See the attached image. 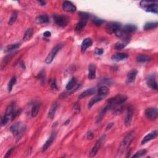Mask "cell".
Here are the masks:
<instances>
[{
    "mask_svg": "<svg viewBox=\"0 0 158 158\" xmlns=\"http://www.w3.org/2000/svg\"><path fill=\"white\" fill-rule=\"evenodd\" d=\"M136 30V27L134 24H127L124 27L119 29L116 32L115 34L116 37L120 38H124L128 37H130V35L135 32Z\"/></svg>",
    "mask_w": 158,
    "mask_h": 158,
    "instance_id": "1",
    "label": "cell"
},
{
    "mask_svg": "<svg viewBox=\"0 0 158 158\" xmlns=\"http://www.w3.org/2000/svg\"><path fill=\"white\" fill-rule=\"evenodd\" d=\"M134 137L135 132L134 131L130 132L129 133L125 136V138L121 142L119 148L118 154H122L128 149V148L130 145L132 141L134 139Z\"/></svg>",
    "mask_w": 158,
    "mask_h": 158,
    "instance_id": "2",
    "label": "cell"
},
{
    "mask_svg": "<svg viewBox=\"0 0 158 158\" xmlns=\"http://www.w3.org/2000/svg\"><path fill=\"white\" fill-rule=\"evenodd\" d=\"M16 111V103L12 102V103L11 104H9V106L7 107L4 116L1 121L2 125H6L10 120H12L13 116Z\"/></svg>",
    "mask_w": 158,
    "mask_h": 158,
    "instance_id": "3",
    "label": "cell"
},
{
    "mask_svg": "<svg viewBox=\"0 0 158 158\" xmlns=\"http://www.w3.org/2000/svg\"><path fill=\"white\" fill-rule=\"evenodd\" d=\"M127 97L124 95H117L113 98H111L108 100L109 108L116 106H119L124 104L126 101Z\"/></svg>",
    "mask_w": 158,
    "mask_h": 158,
    "instance_id": "4",
    "label": "cell"
},
{
    "mask_svg": "<svg viewBox=\"0 0 158 158\" xmlns=\"http://www.w3.org/2000/svg\"><path fill=\"white\" fill-rule=\"evenodd\" d=\"M141 6L145 9L146 12L157 14L158 13V5L156 2L145 1H143L140 3Z\"/></svg>",
    "mask_w": 158,
    "mask_h": 158,
    "instance_id": "5",
    "label": "cell"
},
{
    "mask_svg": "<svg viewBox=\"0 0 158 158\" xmlns=\"http://www.w3.org/2000/svg\"><path fill=\"white\" fill-rule=\"evenodd\" d=\"M63 45L62 43H59L56 45L55 47L52 49V50L51 51V52L48 54L47 57L46 58L45 63L47 64H49L52 63L53 62V59H54L55 56H56L57 53L61 49V48H63Z\"/></svg>",
    "mask_w": 158,
    "mask_h": 158,
    "instance_id": "6",
    "label": "cell"
},
{
    "mask_svg": "<svg viewBox=\"0 0 158 158\" xmlns=\"http://www.w3.org/2000/svg\"><path fill=\"white\" fill-rule=\"evenodd\" d=\"M106 139V135H103L97 141H96L95 145L93 146L92 150H91V151H90V156L91 157H93L95 156L97 154V152L99 151V150L100 149V148L101 147V146L103 145V144L105 142Z\"/></svg>",
    "mask_w": 158,
    "mask_h": 158,
    "instance_id": "7",
    "label": "cell"
},
{
    "mask_svg": "<svg viewBox=\"0 0 158 158\" xmlns=\"http://www.w3.org/2000/svg\"><path fill=\"white\" fill-rule=\"evenodd\" d=\"M121 27V24L118 22H109L106 25L105 31L109 33L112 34L116 33L119 29Z\"/></svg>",
    "mask_w": 158,
    "mask_h": 158,
    "instance_id": "8",
    "label": "cell"
},
{
    "mask_svg": "<svg viewBox=\"0 0 158 158\" xmlns=\"http://www.w3.org/2000/svg\"><path fill=\"white\" fill-rule=\"evenodd\" d=\"M145 116L148 120H155L158 117V110L156 108H147L145 111Z\"/></svg>",
    "mask_w": 158,
    "mask_h": 158,
    "instance_id": "9",
    "label": "cell"
},
{
    "mask_svg": "<svg viewBox=\"0 0 158 158\" xmlns=\"http://www.w3.org/2000/svg\"><path fill=\"white\" fill-rule=\"evenodd\" d=\"M9 130L12 132L13 135L19 136L20 134H23L24 132V127L21 124L17 122V123L14 124L10 127Z\"/></svg>",
    "mask_w": 158,
    "mask_h": 158,
    "instance_id": "10",
    "label": "cell"
},
{
    "mask_svg": "<svg viewBox=\"0 0 158 158\" xmlns=\"http://www.w3.org/2000/svg\"><path fill=\"white\" fill-rule=\"evenodd\" d=\"M54 19L56 24L61 27H65L69 21V17L65 16H54Z\"/></svg>",
    "mask_w": 158,
    "mask_h": 158,
    "instance_id": "11",
    "label": "cell"
},
{
    "mask_svg": "<svg viewBox=\"0 0 158 158\" xmlns=\"http://www.w3.org/2000/svg\"><path fill=\"white\" fill-rule=\"evenodd\" d=\"M134 113V109L133 107L129 106L128 108H127V112H126V115H125V125L127 127H130L131 125L132 119H133Z\"/></svg>",
    "mask_w": 158,
    "mask_h": 158,
    "instance_id": "12",
    "label": "cell"
},
{
    "mask_svg": "<svg viewBox=\"0 0 158 158\" xmlns=\"http://www.w3.org/2000/svg\"><path fill=\"white\" fill-rule=\"evenodd\" d=\"M130 41V37H126L124 38H122V40L119 42H117L115 44L114 48L117 50H121L123 48H124L126 46L128 45Z\"/></svg>",
    "mask_w": 158,
    "mask_h": 158,
    "instance_id": "13",
    "label": "cell"
},
{
    "mask_svg": "<svg viewBox=\"0 0 158 158\" xmlns=\"http://www.w3.org/2000/svg\"><path fill=\"white\" fill-rule=\"evenodd\" d=\"M63 9L64 11L68 13H74L77 10V8L72 2L68 1H65L63 3Z\"/></svg>",
    "mask_w": 158,
    "mask_h": 158,
    "instance_id": "14",
    "label": "cell"
},
{
    "mask_svg": "<svg viewBox=\"0 0 158 158\" xmlns=\"http://www.w3.org/2000/svg\"><path fill=\"white\" fill-rule=\"evenodd\" d=\"M146 83L148 86L151 89L157 90V84L155 79V76L153 75H149L146 79Z\"/></svg>",
    "mask_w": 158,
    "mask_h": 158,
    "instance_id": "15",
    "label": "cell"
},
{
    "mask_svg": "<svg viewBox=\"0 0 158 158\" xmlns=\"http://www.w3.org/2000/svg\"><path fill=\"white\" fill-rule=\"evenodd\" d=\"M137 74H138V71L135 69L130 70V72L127 74V77H126V84H130L134 82Z\"/></svg>",
    "mask_w": 158,
    "mask_h": 158,
    "instance_id": "16",
    "label": "cell"
},
{
    "mask_svg": "<svg viewBox=\"0 0 158 158\" xmlns=\"http://www.w3.org/2000/svg\"><path fill=\"white\" fill-rule=\"evenodd\" d=\"M157 135V130H154V131L151 132V133L146 135L144 137V139H143V140L141 141V145H145V143H148V141L156 139Z\"/></svg>",
    "mask_w": 158,
    "mask_h": 158,
    "instance_id": "17",
    "label": "cell"
},
{
    "mask_svg": "<svg viewBox=\"0 0 158 158\" xmlns=\"http://www.w3.org/2000/svg\"><path fill=\"white\" fill-rule=\"evenodd\" d=\"M105 97H106L105 96L98 93L97 95L95 96L93 98H92L90 100L88 104V108H91L94 104H95L96 103H98V102H100L101 100H103Z\"/></svg>",
    "mask_w": 158,
    "mask_h": 158,
    "instance_id": "18",
    "label": "cell"
},
{
    "mask_svg": "<svg viewBox=\"0 0 158 158\" xmlns=\"http://www.w3.org/2000/svg\"><path fill=\"white\" fill-rule=\"evenodd\" d=\"M55 138H56V134L53 133L52 135H50V136L49 137L47 141H46V142L45 143V144L43 145V146L42 147V152H45L48 149V148L52 145V143H53Z\"/></svg>",
    "mask_w": 158,
    "mask_h": 158,
    "instance_id": "19",
    "label": "cell"
},
{
    "mask_svg": "<svg viewBox=\"0 0 158 158\" xmlns=\"http://www.w3.org/2000/svg\"><path fill=\"white\" fill-rule=\"evenodd\" d=\"M93 45V41L90 38H86L84 41L81 46V52L84 53L88 48L91 47Z\"/></svg>",
    "mask_w": 158,
    "mask_h": 158,
    "instance_id": "20",
    "label": "cell"
},
{
    "mask_svg": "<svg viewBox=\"0 0 158 158\" xmlns=\"http://www.w3.org/2000/svg\"><path fill=\"white\" fill-rule=\"evenodd\" d=\"M95 92H96L95 88H90L89 89H87L86 90L83 91V92L79 96L78 98L79 100H82L86 97H88V96L93 95Z\"/></svg>",
    "mask_w": 158,
    "mask_h": 158,
    "instance_id": "21",
    "label": "cell"
},
{
    "mask_svg": "<svg viewBox=\"0 0 158 158\" xmlns=\"http://www.w3.org/2000/svg\"><path fill=\"white\" fill-rule=\"evenodd\" d=\"M129 58V55L125 53H117L112 56L111 59L116 61V62H119V61L125 60Z\"/></svg>",
    "mask_w": 158,
    "mask_h": 158,
    "instance_id": "22",
    "label": "cell"
},
{
    "mask_svg": "<svg viewBox=\"0 0 158 158\" xmlns=\"http://www.w3.org/2000/svg\"><path fill=\"white\" fill-rule=\"evenodd\" d=\"M89 72H88V79L90 80H93L96 78V65L93 64H90L89 67Z\"/></svg>",
    "mask_w": 158,
    "mask_h": 158,
    "instance_id": "23",
    "label": "cell"
},
{
    "mask_svg": "<svg viewBox=\"0 0 158 158\" xmlns=\"http://www.w3.org/2000/svg\"><path fill=\"white\" fill-rule=\"evenodd\" d=\"M151 59V57L146 54H139L136 56V60L139 63H146L149 62Z\"/></svg>",
    "mask_w": 158,
    "mask_h": 158,
    "instance_id": "24",
    "label": "cell"
},
{
    "mask_svg": "<svg viewBox=\"0 0 158 158\" xmlns=\"http://www.w3.org/2000/svg\"><path fill=\"white\" fill-rule=\"evenodd\" d=\"M20 45H21V44H20V43H14L11 45H9L6 48H5L4 52L9 53V52H13V51L16 50L20 47Z\"/></svg>",
    "mask_w": 158,
    "mask_h": 158,
    "instance_id": "25",
    "label": "cell"
},
{
    "mask_svg": "<svg viewBox=\"0 0 158 158\" xmlns=\"http://www.w3.org/2000/svg\"><path fill=\"white\" fill-rule=\"evenodd\" d=\"M57 108H58V104L56 103H54L52 106V107H51V108L48 112V119L52 120L54 118V117L55 116V113L57 110Z\"/></svg>",
    "mask_w": 158,
    "mask_h": 158,
    "instance_id": "26",
    "label": "cell"
},
{
    "mask_svg": "<svg viewBox=\"0 0 158 158\" xmlns=\"http://www.w3.org/2000/svg\"><path fill=\"white\" fill-rule=\"evenodd\" d=\"M109 108H109V106H107L106 107H105L104 108H103V109H102V110L101 111V112L99 113L98 117H97V118H96V123L98 124V123H100V122L102 120H103V118H104V116L105 114L106 113V112L108 111V110Z\"/></svg>",
    "mask_w": 158,
    "mask_h": 158,
    "instance_id": "27",
    "label": "cell"
},
{
    "mask_svg": "<svg viewBox=\"0 0 158 158\" xmlns=\"http://www.w3.org/2000/svg\"><path fill=\"white\" fill-rule=\"evenodd\" d=\"M76 85H77V80H76L75 78L73 77L70 79L67 85H66V89H67L68 91L72 90Z\"/></svg>",
    "mask_w": 158,
    "mask_h": 158,
    "instance_id": "28",
    "label": "cell"
},
{
    "mask_svg": "<svg viewBox=\"0 0 158 158\" xmlns=\"http://www.w3.org/2000/svg\"><path fill=\"white\" fill-rule=\"evenodd\" d=\"M86 22L87 20H80V21L77 24L75 29V30L76 32H80L83 30V29L85 27V25L86 24Z\"/></svg>",
    "mask_w": 158,
    "mask_h": 158,
    "instance_id": "29",
    "label": "cell"
},
{
    "mask_svg": "<svg viewBox=\"0 0 158 158\" xmlns=\"http://www.w3.org/2000/svg\"><path fill=\"white\" fill-rule=\"evenodd\" d=\"M37 21L40 24H45L49 22V18L47 14H43L39 16L36 19Z\"/></svg>",
    "mask_w": 158,
    "mask_h": 158,
    "instance_id": "30",
    "label": "cell"
},
{
    "mask_svg": "<svg viewBox=\"0 0 158 158\" xmlns=\"http://www.w3.org/2000/svg\"><path fill=\"white\" fill-rule=\"evenodd\" d=\"M17 81V78L16 76H13V77L11 79V80H9V83L8 84V90L9 92H11L13 90V86H14V85L16 84Z\"/></svg>",
    "mask_w": 158,
    "mask_h": 158,
    "instance_id": "31",
    "label": "cell"
},
{
    "mask_svg": "<svg viewBox=\"0 0 158 158\" xmlns=\"http://www.w3.org/2000/svg\"><path fill=\"white\" fill-rule=\"evenodd\" d=\"M109 92V90L108 87H107L106 86H104V85L100 86V87L98 89V94L104 95L105 96H106L107 95H108Z\"/></svg>",
    "mask_w": 158,
    "mask_h": 158,
    "instance_id": "32",
    "label": "cell"
},
{
    "mask_svg": "<svg viewBox=\"0 0 158 158\" xmlns=\"http://www.w3.org/2000/svg\"><path fill=\"white\" fill-rule=\"evenodd\" d=\"M33 29L32 28H30L29 29H27L26 30V32H25V33H24V38H23V40L24 41H28L30 39V38L32 37V35H33Z\"/></svg>",
    "mask_w": 158,
    "mask_h": 158,
    "instance_id": "33",
    "label": "cell"
},
{
    "mask_svg": "<svg viewBox=\"0 0 158 158\" xmlns=\"http://www.w3.org/2000/svg\"><path fill=\"white\" fill-rule=\"evenodd\" d=\"M158 25L157 22H148L145 24L144 26L145 30H151L156 29Z\"/></svg>",
    "mask_w": 158,
    "mask_h": 158,
    "instance_id": "34",
    "label": "cell"
},
{
    "mask_svg": "<svg viewBox=\"0 0 158 158\" xmlns=\"http://www.w3.org/2000/svg\"><path fill=\"white\" fill-rule=\"evenodd\" d=\"M38 111H39V105L37 104H34L32 107L31 111V114L33 118H35V117H36L38 115Z\"/></svg>",
    "mask_w": 158,
    "mask_h": 158,
    "instance_id": "35",
    "label": "cell"
},
{
    "mask_svg": "<svg viewBox=\"0 0 158 158\" xmlns=\"http://www.w3.org/2000/svg\"><path fill=\"white\" fill-rule=\"evenodd\" d=\"M17 13L14 11L11 17H10L9 21H8V24L9 25H13L15 22H16V20H17Z\"/></svg>",
    "mask_w": 158,
    "mask_h": 158,
    "instance_id": "36",
    "label": "cell"
},
{
    "mask_svg": "<svg viewBox=\"0 0 158 158\" xmlns=\"http://www.w3.org/2000/svg\"><path fill=\"white\" fill-rule=\"evenodd\" d=\"M147 153V151L146 150H141L136 152V153L132 156V157H140L143 156H145Z\"/></svg>",
    "mask_w": 158,
    "mask_h": 158,
    "instance_id": "37",
    "label": "cell"
},
{
    "mask_svg": "<svg viewBox=\"0 0 158 158\" xmlns=\"http://www.w3.org/2000/svg\"><path fill=\"white\" fill-rule=\"evenodd\" d=\"M104 20L103 19H98V18H95L93 20V23L94 24V25H95L96 26H101L102 24H103L104 23Z\"/></svg>",
    "mask_w": 158,
    "mask_h": 158,
    "instance_id": "38",
    "label": "cell"
},
{
    "mask_svg": "<svg viewBox=\"0 0 158 158\" xmlns=\"http://www.w3.org/2000/svg\"><path fill=\"white\" fill-rule=\"evenodd\" d=\"M79 16L81 20H87V19L89 17V14L86 13H84V12H80L79 13Z\"/></svg>",
    "mask_w": 158,
    "mask_h": 158,
    "instance_id": "39",
    "label": "cell"
},
{
    "mask_svg": "<svg viewBox=\"0 0 158 158\" xmlns=\"http://www.w3.org/2000/svg\"><path fill=\"white\" fill-rule=\"evenodd\" d=\"M13 150H14V148H12L10 149V150H9L8 151V152L6 153V155H4V158H8V157H9L10 156H11V155L12 154V152H13Z\"/></svg>",
    "mask_w": 158,
    "mask_h": 158,
    "instance_id": "40",
    "label": "cell"
},
{
    "mask_svg": "<svg viewBox=\"0 0 158 158\" xmlns=\"http://www.w3.org/2000/svg\"><path fill=\"white\" fill-rule=\"evenodd\" d=\"M104 53V51L103 49H101V48H97V49H96L95 50V54L96 55H101V54H103V53Z\"/></svg>",
    "mask_w": 158,
    "mask_h": 158,
    "instance_id": "41",
    "label": "cell"
},
{
    "mask_svg": "<svg viewBox=\"0 0 158 158\" xmlns=\"http://www.w3.org/2000/svg\"><path fill=\"white\" fill-rule=\"evenodd\" d=\"M51 86H52V88L53 89V90H56L58 88L57 87V84H56V80H54L52 83V85H51Z\"/></svg>",
    "mask_w": 158,
    "mask_h": 158,
    "instance_id": "42",
    "label": "cell"
},
{
    "mask_svg": "<svg viewBox=\"0 0 158 158\" xmlns=\"http://www.w3.org/2000/svg\"><path fill=\"white\" fill-rule=\"evenodd\" d=\"M74 109L75 111H77V112H79L80 111V106L79 104V103L74 104Z\"/></svg>",
    "mask_w": 158,
    "mask_h": 158,
    "instance_id": "43",
    "label": "cell"
},
{
    "mask_svg": "<svg viewBox=\"0 0 158 158\" xmlns=\"http://www.w3.org/2000/svg\"><path fill=\"white\" fill-rule=\"evenodd\" d=\"M93 136H94V134L92 132H89L88 133V135H87V139L88 140H91L93 138Z\"/></svg>",
    "mask_w": 158,
    "mask_h": 158,
    "instance_id": "44",
    "label": "cell"
},
{
    "mask_svg": "<svg viewBox=\"0 0 158 158\" xmlns=\"http://www.w3.org/2000/svg\"><path fill=\"white\" fill-rule=\"evenodd\" d=\"M51 35H52V33H51V32H49V31H47V32H45L44 33V36L46 37H51Z\"/></svg>",
    "mask_w": 158,
    "mask_h": 158,
    "instance_id": "45",
    "label": "cell"
},
{
    "mask_svg": "<svg viewBox=\"0 0 158 158\" xmlns=\"http://www.w3.org/2000/svg\"><path fill=\"white\" fill-rule=\"evenodd\" d=\"M38 3L41 4V6H45V5L46 4V2L43 1H38Z\"/></svg>",
    "mask_w": 158,
    "mask_h": 158,
    "instance_id": "46",
    "label": "cell"
}]
</instances>
